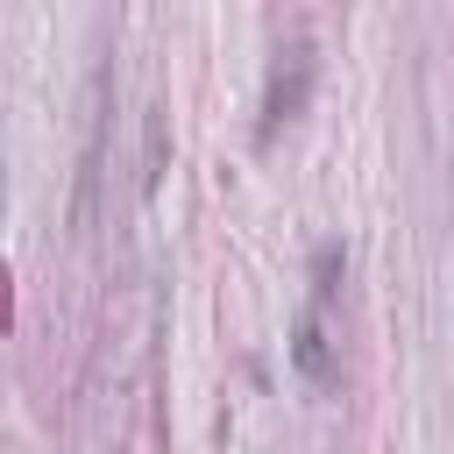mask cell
Returning <instances> with one entry per match:
<instances>
[{
  "mask_svg": "<svg viewBox=\"0 0 454 454\" xmlns=\"http://www.w3.org/2000/svg\"><path fill=\"white\" fill-rule=\"evenodd\" d=\"M312 85H319V57H312V43H305V35L277 43L270 78H262V121H255V142H262V149H270L305 106H312Z\"/></svg>",
  "mask_w": 454,
  "mask_h": 454,
  "instance_id": "obj_1",
  "label": "cell"
},
{
  "mask_svg": "<svg viewBox=\"0 0 454 454\" xmlns=\"http://www.w3.org/2000/svg\"><path fill=\"white\" fill-rule=\"evenodd\" d=\"M333 270H340V241H319V248H312V298H305L298 333H291V362H298V376H305V383H333V348H326Z\"/></svg>",
  "mask_w": 454,
  "mask_h": 454,
  "instance_id": "obj_2",
  "label": "cell"
}]
</instances>
